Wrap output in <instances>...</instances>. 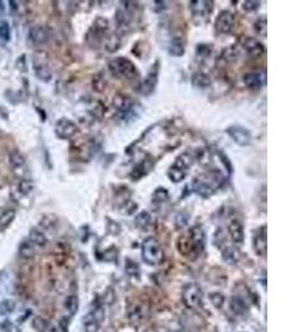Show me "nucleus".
<instances>
[{
    "label": "nucleus",
    "instance_id": "35",
    "mask_svg": "<svg viewBox=\"0 0 295 332\" xmlns=\"http://www.w3.org/2000/svg\"><path fill=\"white\" fill-rule=\"evenodd\" d=\"M267 28L268 23L266 17H260V18L254 23V30L260 37H267Z\"/></svg>",
    "mask_w": 295,
    "mask_h": 332
},
{
    "label": "nucleus",
    "instance_id": "2",
    "mask_svg": "<svg viewBox=\"0 0 295 332\" xmlns=\"http://www.w3.org/2000/svg\"><path fill=\"white\" fill-rule=\"evenodd\" d=\"M109 71L115 79L132 81L139 76V72L134 62L125 57H117L109 62Z\"/></svg>",
    "mask_w": 295,
    "mask_h": 332
},
{
    "label": "nucleus",
    "instance_id": "31",
    "mask_svg": "<svg viewBox=\"0 0 295 332\" xmlns=\"http://www.w3.org/2000/svg\"><path fill=\"white\" fill-rule=\"evenodd\" d=\"M211 47L207 44H200L196 47V59L200 62L206 61L211 55Z\"/></svg>",
    "mask_w": 295,
    "mask_h": 332
},
{
    "label": "nucleus",
    "instance_id": "9",
    "mask_svg": "<svg viewBox=\"0 0 295 332\" xmlns=\"http://www.w3.org/2000/svg\"><path fill=\"white\" fill-rule=\"evenodd\" d=\"M158 72H159V62L156 61L149 69L147 75L139 84V92L143 95L148 96L151 95L155 91L158 83Z\"/></svg>",
    "mask_w": 295,
    "mask_h": 332
},
{
    "label": "nucleus",
    "instance_id": "24",
    "mask_svg": "<svg viewBox=\"0 0 295 332\" xmlns=\"http://www.w3.org/2000/svg\"><path fill=\"white\" fill-rule=\"evenodd\" d=\"M18 254L20 258L31 259L36 256V246L31 244L29 240H24L23 242H20Z\"/></svg>",
    "mask_w": 295,
    "mask_h": 332
},
{
    "label": "nucleus",
    "instance_id": "28",
    "mask_svg": "<svg viewBox=\"0 0 295 332\" xmlns=\"http://www.w3.org/2000/svg\"><path fill=\"white\" fill-rule=\"evenodd\" d=\"M16 218V211L6 210L0 214V232L5 231Z\"/></svg>",
    "mask_w": 295,
    "mask_h": 332
},
{
    "label": "nucleus",
    "instance_id": "42",
    "mask_svg": "<svg viewBox=\"0 0 295 332\" xmlns=\"http://www.w3.org/2000/svg\"><path fill=\"white\" fill-rule=\"evenodd\" d=\"M0 331L1 332H20L18 327H16L14 323L9 320H5L0 323Z\"/></svg>",
    "mask_w": 295,
    "mask_h": 332
},
{
    "label": "nucleus",
    "instance_id": "37",
    "mask_svg": "<svg viewBox=\"0 0 295 332\" xmlns=\"http://www.w3.org/2000/svg\"><path fill=\"white\" fill-rule=\"evenodd\" d=\"M16 304L10 299H6L0 302V316H7L14 312Z\"/></svg>",
    "mask_w": 295,
    "mask_h": 332
},
{
    "label": "nucleus",
    "instance_id": "40",
    "mask_svg": "<svg viewBox=\"0 0 295 332\" xmlns=\"http://www.w3.org/2000/svg\"><path fill=\"white\" fill-rule=\"evenodd\" d=\"M188 220H189V215L185 212L178 213L176 215V218H175V225H176V228H182L187 226Z\"/></svg>",
    "mask_w": 295,
    "mask_h": 332
},
{
    "label": "nucleus",
    "instance_id": "32",
    "mask_svg": "<svg viewBox=\"0 0 295 332\" xmlns=\"http://www.w3.org/2000/svg\"><path fill=\"white\" fill-rule=\"evenodd\" d=\"M64 308L70 316H74L79 310V298L75 295L68 296L66 301H64Z\"/></svg>",
    "mask_w": 295,
    "mask_h": 332
},
{
    "label": "nucleus",
    "instance_id": "12",
    "mask_svg": "<svg viewBox=\"0 0 295 332\" xmlns=\"http://www.w3.org/2000/svg\"><path fill=\"white\" fill-rule=\"evenodd\" d=\"M227 133L233 140V142L240 146H248L251 144V134L246 127L241 125H231L227 129Z\"/></svg>",
    "mask_w": 295,
    "mask_h": 332
},
{
    "label": "nucleus",
    "instance_id": "30",
    "mask_svg": "<svg viewBox=\"0 0 295 332\" xmlns=\"http://www.w3.org/2000/svg\"><path fill=\"white\" fill-rule=\"evenodd\" d=\"M222 258L229 265H234L240 258V254H239V250L233 247H226L222 252Z\"/></svg>",
    "mask_w": 295,
    "mask_h": 332
},
{
    "label": "nucleus",
    "instance_id": "13",
    "mask_svg": "<svg viewBox=\"0 0 295 332\" xmlns=\"http://www.w3.org/2000/svg\"><path fill=\"white\" fill-rule=\"evenodd\" d=\"M242 49L245 51L248 57L251 59L261 58L266 52V47L259 40L254 38L248 37L242 42Z\"/></svg>",
    "mask_w": 295,
    "mask_h": 332
},
{
    "label": "nucleus",
    "instance_id": "36",
    "mask_svg": "<svg viewBox=\"0 0 295 332\" xmlns=\"http://www.w3.org/2000/svg\"><path fill=\"white\" fill-rule=\"evenodd\" d=\"M11 38L10 24L7 20H0V39L2 41H9Z\"/></svg>",
    "mask_w": 295,
    "mask_h": 332
},
{
    "label": "nucleus",
    "instance_id": "25",
    "mask_svg": "<svg viewBox=\"0 0 295 332\" xmlns=\"http://www.w3.org/2000/svg\"><path fill=\"white\" fill-rule=\"evenodd\" d=\"M9 163L15 172H20L21 169L24 168L25 159L21 153H19L18 151H15L9 155Z\"/></svg>",
    "mask_w": 295,
    "mask_h": 332
},
{
    "label": "nucleus",
    "instance_id": "3",
    "mask_svg": "<svg viewBox=\"0 0 295 332\" xmlns=\"http://www.w3.org/2000/svg\"><path fill=\"white\" fill-rule=\"evenodd\" d=\"M122 7L117 9L115 19L117 27L122 30H127L135 23L139 14V6L134 1H122Z\"/></svg>",
    "mask_w": 295,
    "mask_h": 332
},
{
    "label": "nucleus",
    "instance_id": "41",
    "mask_svg": "<svg viewBox=\"0 0 295 332\" xmlns=\"http://www.w3.org/2000/svg\"><path fill=\"white\" fill-rule=\"evenodd\" d=\"M261 7V1H255V0H247L242 2V9L247 12L256 11Z\"/></svg>",
    "mask_w": 295,
    "mask_h": 332
},
{
    "label": "nucleus",
    "instance_id": "5",
    "mask_svg": "<svg viewBox=\"0 0 295 332\" xmlns=\"http://www.w3.org/2000/svg\"><path fill=\"white\" fill-rule=\"evenodd\" d=\"M182 299L186 308L190 310H199L203 307V290L197 284H187L182 288Z\"/></svg>",
    "mask_w": 295,
    "mask_h": 332
},
{
    "label": "nucleus",
    "instance_id": "34",
    "mask_svg": "<svg viewBox=\"0 0 295 332\" xmlns=\"http://www.w3.org/2000/svg\"><path fill=\"white\" fill-rule=\"evenodd\" d=\"M169 199L168 190L164 187H158L153 193V203L154 204H162Z\"/></svg>",
    "mask_w": 295,
    "mask_h": 332
},
{
    "label": "nucleus",
    "instance_id": "15",
    "mask_svg": "<svg viewBox=\"0 0 295 332\" xmlns=\"http://www.w3.org/2000/svg\"><path fill=\"white\" fill-rule=\"evenodd\" d=\"M268 232L267 226L263 225L256 231L255 235L253 237V248L256 255L260 257L267 256L268 253Z\"/></svg>",
    "mask_w": 295,
    "mask_h": 332
},
{
    "label": "nucleus",
    "instance_id": "38",
    "mask_svg": "<svg viewBox=\"0 0 295 332\" xmlns=\"http://www.w3.org/2000/svg\"><path fill=\"white\" fill-rule=\"evenodd\" d=\"M209 300H210L213 307L220 309L225 304L226 298L221 292H211L209 293Z\"/></svg>",
    "mask_w": 295,
    "mask_h": 332
},
{
    "label": "nucleus",
    "instance_id": "7",
    "mask_svg": "<svg viewBox=\"0 0 295 332\" xmlns=\"http://www.w3.org/2000/svg\"><path fill=\"white\" fill-rule=\"evenodd\" d=\"M189 9L191 11L192 18L197 23L208 21L210 19L213 10V1H210V0H194V1L189 2Z\"/></svg>",
    "mask_w": 295,
    "mask_h": 332
},
{
    "label": "nucleus",
    "instance_id": "39",
    "mask_svg": "<svg viewBox=\"0 0 295 332\" xmlns=\"http://www.w3.org/2000/svg\"><path fill=\"white\" fill-rule=\"evenodd\" d=\"M32 326L38 332H46L49 329V322L41 317H36L33 319Z\"/></svg>",
    "mask_w": 295,
    "mask_h": 332
},
{
    "label": "nucleus",
    "instance_id": "29",
    "mask_svg": "<svg viewBox=\"0 0 295 332\" xmlns=\"http://www.w3.org/2000/svg\"><path fill=\"white\" fill-rule=\"evenodd\" d=\"M168 52L173 57H182L185 54V46L179 38H175L170 41L168 47Z\"/></svg>",
    "mask_w": 295,
    "mask_h": 332
},
{
    "label": "nucleus",
    "instance_id": "45",
    "mask_svg": "<svg viewBox=\"0 0 295 332\" xmlns=\"http://www.w3.org/2000/svg\"><path fill=\"white\" fill-rule=\"evenodd\" d=\"M143 332H156V331L154 330V329H152V328H149V329H146V330L143 331Z\"/></svg>",
    "mask_w": 295,
    "mask_h": 332
},
{
    "label": "nucleus",
    "instance_id": "10",
    "mask_svg": "<svg viewBox=\"0 0 295 332\" xmlns=\"http://www.w3.org/2000/svg\"><path fill=\"white\" fill-rule=\"evenodd\" d=\"M79 127L73 121L68 118H62L55 123L54 133L61 140H70L78 134Z\"/></svg>",
    "mask_w": 295,
    "mask_h": 332
},
{
    "label": "nucleus",
    "instance_id": "16",
    "mask_svg": "<svg viewBox=\"0 0 295 332\" xmlns=\"http://www.w3.org/2000/svg\"><path fill=\"white\" fill-rule=\"evenodd\" d=\"M187 236L189 237L190 241L194 245L196 252L198 255L202 254L204 250V245H206V236H204V229L199 226V225H195L192 226L189 232H188Z\"/></svg>",
    "mask_w": 295,
    "mask_h": 332
},
{
    "label": "nucleus",
    "instance_id": "20",
    "mask_svg": "<svg viewBox=\"0 0 295 332\" xmlns=\"http://www.w3.org/2000/svg\"><path fill=\"white\" fill-rule=\"evenodd\" d=\"M145 316H146V310H145L144 306L140 304L132 306L127 311V317L132 323H139L144 320Z\"/></svg>",
    "mask_w": 295,
    "mask_h": 332
},
{
    "label": "nucleus",
    "instance_id": "19",
    "mask_svg": "<svg viewBox=\"0 0 295 332\" xmlns=\"http://www.w3.org/2000/svg\"><path fill=\"white\" fill-rule=\"evenodd\" d=\"M154 166V162L151 159L144 160L142 163H139L135 166L133 172L131 173V178L133 181H138L140 178L144 177L146 174L151 171Z\"/></svg>",
    "mask_w": 295,
    "mask_h": 332
},
{
    "label": "nucleus",
    "instance_id": "21",
    "mask_svg": "<svg viewBox=\"0 0 295 332\" xmlns=\"http://www.w3.org/2000/svg\"><path fill=\"white\" fill-rule=\"evenodd\" d=\"M191 83L197 89H207L211 86V78L204 72L198 71L192 74Z\"/></svg>",
    "mask_w": 295,
    "mask_h": 332
},
{
    "label": "nucleus",
    "instance_id": "23",
    "mask_svg": "<svg viewBox=\"0 0 295 332\" xmlns=\"http://www.w3.org/2000/svg\"><path fill=\"white\" fill-rule=\"evenodd\" d=\"M35 73L37 75L38 79H40L44 82H49L52 78V72H51V69L46 63L44 62H35Z\"/></svg>",
    "mask_w": 295,
    "mask_h": 332
},
{
    "label": "nucleus",
    "instance_id": "43",
    "mask_svg": "<svg viewBox=\"0 0 295 332\" xmlns=\"http://www.w3.org/2000/svg\"><path fill=\"white\" fill-rule=\"evenodd\" d=\"M32 190H33V185H32L31 182L28 181V180L21 181V183L19 184V191L21 194L28 195Z\"/></svg>",
    "mask_w": 295,
    "mask_h": 332
},
{
    "label": "nucleus",
    "instance_id": "44",
    "mask_svg": "<svg viewBox=\"0 0 295 332\" xmlns=\"http://www.w3.org/2000/svg\"><path fill=\"white\" fill-rule=\"evenodd\" d=\"M126 272L128 275H137L138 274V266L131 259L126 261Z\"/></svg>",
    "mask_w": 295,
    "mask_h": 332
},
{
    "label": "nucleus",
    "instance_id": "33",
    "mask_svg": "<svg viewBox=\"0 0 295 332\" xmlns=\"http://www.w3.org/2000/svg\"><path fill=\"white\" fill-rule=\"evenodd\" d=\"M151 221H152V216L146 211L140 212L139 214H137L135 217V225L140 229L147 228L149 225H151Z\"/></svg>",
    "mask_w": 295,
    "mask_h": 332
},
{
    "label": "nucleus",
    "instance_id": "1",
    "mask_svg": "<svg viewBox=\"0 0 295 332\" xmlns=\"http://www.w3.org/2000/svg\"><path fill=\"white\" fill-rule=\"evenodd\" d=\"M225 184V176L219 171L202 174L192 181V191L203 198H209Z\"/></svg>",
    "mask_w": 295,
    "mask_h": 332
},
{
    "label": "nucleus",
    "instance_id": "4",
    "mask_svg": "<svg viewBox=\"0 0 295 332\" xmlns=\"http://www.w3.org/2000/svg\"><path fill=\"white\" fill-rule=\"evenodd\" d=\"M142 258L149 266H157L164 261V252L160 242L156 238L148 237L143 241Z\"/></svg>",
    "mask_w": 295,
    "mask_h": 332
},
{
    "label": "nucleus",
    "instance_id": "14",
    "mask_svg": "<svg viewBox=\"0 0 295 332\" xmlns=\"http://www.w3.org/2000/svg\"><path fill=\"white\" fill-rule=\"evenodd\" d=\"M243 83L248 89L251 90H260L267 84V73L266 72H249L243 76Z\"/></svg>",
    "mask_w": 295,
    "mask_h": 332
},
{
    "label": "nucleus",
    "instance_id": "17",
    "mask_svg": "<svg viewBox=\"0 0 295 332\" xmlns=\"http://www.w3.org/2000/svg\"><path fill=\"white\" fill-rule=\"evenodd\" d=\"M29 40L35 45H44L46 44L50 38V32L46 28L42 25H33L29 29L28 33Z\"/></svg>",
    "mask_w": 295,
    "mask_h": 332
},
{
    "label": "nucleus",
    "instance_id": "18",
    "mask_svg": "<svg viewBox=\"0 0 295 332\" xmlns=\"http://www.w3.org/2000/svg\"><path fill=\"white\" fill-rule=\"evenodd\" d=\"M228 233L233 242L240 245L245 241V227L239 219H232L228 225Z\"/></svg>",
    "mask_w": 295,
    "mask_h": 332
},
{
    "label": "nucleus",
    "instance_id": "8",
    "mask_svg": "<svg viewBox=\"0 0 295 332\" xmlns=\"http://www.w3.org/2000/svg\"><path fill=\"white\" fill-rule=\"evenodd\" d=\"M105 312L101 306H94V308L84 317V332H97L102 322L104 321Z\"/></svg>",
    "mask_w": 295,
    "mask_h": 332
},
{
    "label": "nucleus",
    "instance_id": "22",
    "mask_svg": "<svg viewBox=\"0 0 295 332\" xmlns=\"http://www.w3.org/2000/svg\"><path fill=\"white\" fill-rule=\"evenodd\" d=\"M230 309H231V311L236 314V316L239 317L245 316L248 312V306L246 304V301L239 296H233L231 299H230Z\"/></svg>",
    "mask_w": 295,
    "mask_h": 332
},
{
    "label": "nucleus",
    "instance_id": "6",
    "mask_svg": "<svg viewBox=\"0 0 295 332\" xmlns=\"http://www.w3.org/2000/svg\"><path fill=\"white\" fill-rule=\"evenodd\" d=\"M109 21L108 19L103 18V17H98V18L94 21L93 27L90 29L88 33V41L93 47H98L102 44H104L106 38L109 36Z\"/></svg>",
    "mask_w": 295,
    "mask_h": 332
},
{
    "label": "nucleus",
    "instance_id": "27",
    "mask_svg": "<svg viewBox=\"0 0 295 332\" xmlns=\"http://www.w3.org/2000/svg\"><path fill=\"white\" fill-rule=\"evenodd\" d=\"M36 247H44L46 245V237L44 233L37 228H32L29 233V239Z\"/></svg>",
    "mask_w": 295,
    "mask_h": 332
},
{
    "label": "nucleus",
    "instance_id": "26",
    "mask_svg": "<svg viewBox=\"0 0 295 332\" xmlns=\"http://www.w3.org/2000/svg\"><path fill=\"white\" fill-rule=\"evenodd\" d=\"M167 176L170 181L175 184H178V183H181L182 181H185V178L187 176V172L182 171V168L177 167L176 165H172L170 167L168 168L167 171Z\"/></svg>",
    "mask_w": 295,
    "mask_h": 332
},
{
    "label": "nucleus",
    "instance_id": "11",
    "mask_svg": "<svg viewBox=\"0 0 295 332\" xmlns=\"http://www.w3.org/2000/svg\"><path fill=\"white\" fill-rule=\"evenodd\" d=\"M234 15L231 11L224 10L217 16L215 23V30L219 35H229L234 25Z\"/></svg>",
    "mask_w": 295,
    "mask_h": 332
}]
</instances>
